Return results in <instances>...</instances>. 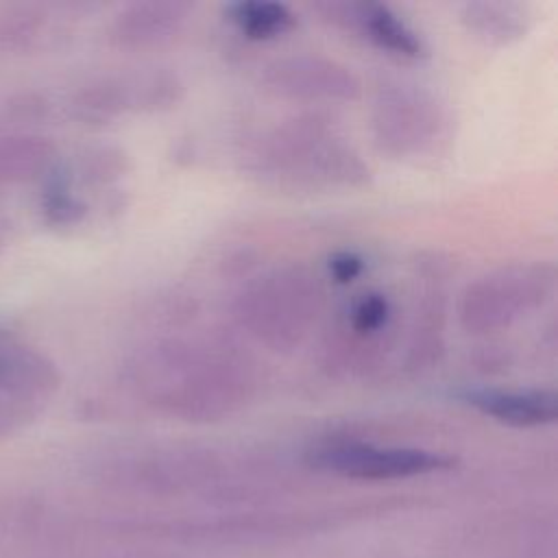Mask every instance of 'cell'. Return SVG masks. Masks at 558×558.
Listing matches in <instances>:
<instances>
[{"label":"cell","instance_id":"cell-6","mask_svg":"<svg viewBox=\"0 0 558 558\" xmlns=\"http://www.w3.org/2000/svg\"><path fill=\"white\" fill-rule=\"evenodd\" d=\"M314 469L353 480H397L442 471L453 458L414 447H377L368 442H325L307 453Z\"/></svg>","mask_w":558,"mask_h":558},{"label":"cell","instance_id":"cell-8","mask_svg":"<svg viewBox=\"0 0 558 558\" xmlns=\"http://www.w3.org/2000/svg\"><path fill=\"white\" fill-rule=\"evenodd\" d=\"M333 22L360 31L368 41L399 57H423L425 44L414 28H410L392 9L386 4H327L323 7Z\"/></svg>","mask_w":558,"mask_h":558},{"label":"cell","instance_id":"cell-7","mask_svg":"<svg viewBox=\"0 0 558 558\" xmlns=\"http://www.w3.org/2000/svg\"><path fill=\"white\" fill-rule=\"evenodd\" d=\"M266 85L299 100H353L360 96L357 76L323 57L281 59L268 68Z\"/></svg>","mask_w":558,"mask_h":558},{"label":"cell","instance_id":"cell-2","mask_svg":"<svg viewBox=\"0 0 558 558\" xmlns=\"http://www.w3.org/2000/svg\"><path fill=\"white\" fill-rule=\"evenodd\" d=\"M257 161L268 177H281L301 185H351L368 174L351 144L314 118L294 120L275 131L264 142Z\"/></svg>","mask_w":558,"mask_h":558},{"label":"cell","instance_id":"cell-10","mask_svg":"<svg viewBox=\"0 0 558 558\" xmlns=\"http://www.w3.org/2000/svg\"><path fill=\"white\" fill-rule=\"evenodd\" d=\"M192 13L187 2H137L120 11L111 39L124 48H146L170 39Z\"/></svg>","mask_w":558,"mask_h":558},{"label":"cell","instance_id":"cell-13","mask_svg":"<svg viewBox=\"0 0 558 558\" xmlns=\"http://www.w3.org/2000/svg\"><path fill=\"white\" fill-rule=\"evenodd\" d=\"M44 214L54 225H72L85 214V205L70 192V179L63 170H52L44 192Z\"/></svg>","mask_w":558,"mask_h":558},{"label":"cell","instance_id":"cell-3","mask_svg":"<svg viewBox=\"0 0 558 558\" xmlns=\"http://www.w3.org/2000/svg\"><path fill=\"white\" fill-rule=\"evenodd\" d=\"M556 290L547 262L501 266L469 283L460 299V323L469 333H493L538 310Z\"/></svg>","mask_w":558,"mask_h":558},{"label":"cell","instance_id":"cell-11","mask_svg":"<svg viewBox=\"0 0 558 558\" xmlns=\"http://www.w3.org/2000/svg\"><path fill=\"white\" fill-rule=\"evenodd\" d=\"M462 20L477 37L488 44H510L527 28V11L519 2H469Z\"/></svg>","mask_w":558,"mask_h":558},{"label":"cell","instance_id":"cell-12","mask_svg":"<svg viewBox=\"0 0 558 558\" xmlns=\"http://www.w3.org/2000/svg\"><path fill=\"white\" fill-rule=\"evenodd\" d=\"M229 15L253 39H270L294 26L292 11L279 2H238L229 7Z\"/></svg>","mask_w":558,"mask_h":558},{"label":"cell","instance_id":"cell-4","mask_svg":"<svg viewBox=\"0 0 558 558\" xmlns=\"http://www.w3.org/2000/svg\"><path fill=\"white\" fill-rule=\"evenodd\" d=\"M320 310L316 277L303 270H275L240 296V320L275 349L299 344Z\"/></svg>","mask_w":558,"mask_h":558},{"label":"cell","instance_id":"cell-1","mask_svg":"<svg viewBox=\"0 0 558 558\" xmlns=\"http://www.w3.org/2000/svg\"><path fill=\"white\" fill-rule=\"evenodd\" d=\"M148 401L187 418L220 416L240 405L248 379L231 351L214 344L166 342L137 366Z\"/></svg>","mask_w":558,"mask_h":558},{"label":"cell","instance_id":"cell-5","mask_svg":"<svg viewBox=\"0 0 558 558\" xmlns=\"http://www.w3.org/2000/svg\"><path fill=\"white\" fill-rule=\"evenodd\" d=\"M442 105L418 85H392L381 89L373 109L377 144L397 157L421 155L445 131Z\"/></svg>","mask_w":558,"mask_h":558},{"label":"cell","instance_id":"cell-15","mask_svg":"<svg viewBox=\"0 0 558 558\" xmlns=\"http://www.w3.org/2000/svg\"><path fill=\"white\" fill-rule=\"evenodd\" d=\"M364 268V262L362 257H357L355 253H349V251H342V253H336L331 259H329V272L331 277L338 281V283H349L353 281Z\"/></svg>","mask_w":558,"mask_h":558},{"label":"cell","instance_id":"cell-14","mask_svg":"<svg viewBox=\"0 0 558 558\" xmlns=\"http://www.w3.org/2000/svg\"><path fill=\"white\" fill-rule=\"evenodd\" d=\"M390 318V303L384 294H364L351 310V329L366 336L377 333L386 327Z\"/></svg>","mask_w":558,"mask_h":558},{"label":"cell","instance_id":"cell-9","mask_svg":"<svg viewBox=\"0 0 558 558\" xmlns=\"http://www.w3.org/2000/svg\"><path fill=\"white\" fill-rule=\"evenodd\" d=\"M460 399L510 427H538L554 423L558 416V399L551 390L473 388L464 390Z\"/></svg>","mask_w":558,"mask_h":558}]
</instances>
